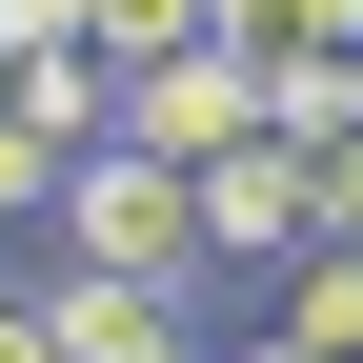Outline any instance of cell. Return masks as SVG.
I'll list each match as a JSON object with an SVG mask.
<instances>
[{"instance_id": "1", "label": "cell", "mask_w": 363, "mask_h": 363, "mask_svg": "<svg viewBox=\"0 0 363 363\" xmlns=\"http://www.w3.org/2000/svg\"><path fill=\"white\" fill-rule=\"evenodd\" d=\"M61 262H81V283H202V182H182V162H142V142H101V162H81L61 182Z\"/></svg>"}, {"instance_id": "2", "label": "cell", "mask_w": 363, "mask_h": 363, "mask_svg": "<svg viewBox=\"0 0 363 363\" xmlns=\"http://www.w3.org/2000/svg\"><path fill=\"white\" fill-rule=\"evenodd\" d=\"M121 142H142V162H182V182H202V162H242V142H262V61H222V40H202V61L121 81Z\"/></svg>"}, {"instance_id": "3", "label": "cell", "mask_w": 363, "mask_h": 363, "mask_svg": "<svg viewBox=\"0 0 363 363\" xmlns=\"http://www.w3.org/2000/svg\"><path fill=\"white\" fill-rule=\"evenodd\" d=\"M202 242H222V262H262V283H283V262L323 242V182H303L283 142H242V162H202Z\"/></svg>"}, {"instance_id": "4", "label": "cell", "mask_w": 363, "mask_h": 363, "mask_svg": "<svg viewBox=\"0 0 363 363\" xmlns=\"http://www.w3.org/2000/svg\"><path fill=\"white\" fill-rule=\"evenodd\" d=\"M40 303H61V363H202V343H182V283H81V262H61Z\"/></svg>"}, {"instance_id": "5", "label": "cell", "mask_w": 363, "mask_h": 363, "mask_svg": "<svg viewBox=\"0 0 363 363\" xmlns=\"http://www.w3.org/2000/svg\"><path fill=\"white\" fill-rule=\"evenodd\" d=\"M222 61H262V81H363V0H222Z\"/></svg>"}, {"instance_id": "6", "label": "cell", "mask_w": 363, "mask_h": 363, "mask_svg": "<svg viewBox=\"0 0 363 363\" xmlns=\"http://www.w3.org/2000/svg\"><path fill=\"white\" fill-rule=\"evenodd\" d=\"M262 343H303V363H363V242H303L283 283H262Z\"/></svg>"}, {"instance_id": "7", "label": "cell", "mask_w": 363, "mask_h": 363, "mask_svg": "<svg viewBox=\"0 0 363 363\" xmlns=\"http://www.w3.org/2000/svg\"><path fill=\"white\" fill-rule=\"evenodd\" d=\"M202 40H222V0H101V61H121V81H162V61H202Z\"/></svg>"}, {"instance_id": "8", "label": "cell", "mask_w": 363, "mask_h": 363, "mask_svg": "<svg viewBox=\"0 0 363 363\" xmlns=\"http://www.w3.org/2000/svg\"><path fill=\"white\" fill-rule=\"evenodd\" d=\"M0 363H61V303L40 283H0Z\"/></svg>"}]
</instances>
